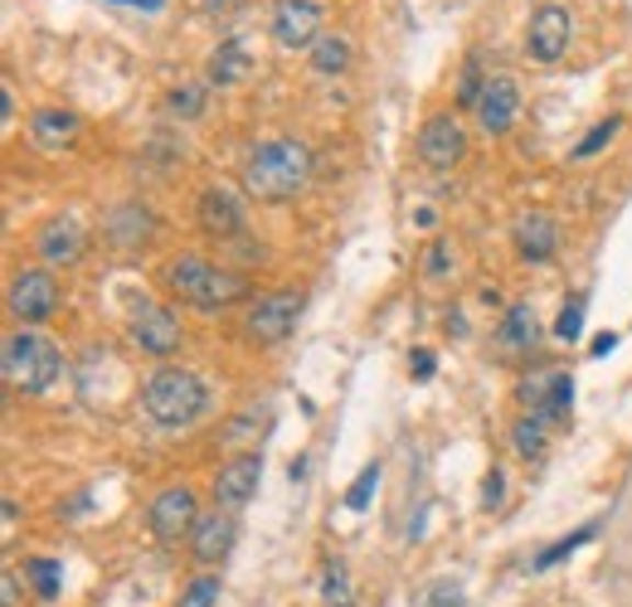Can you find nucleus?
Masks as SVG:
<instances>
[{
    "label": "nucleus",
    "instance_id": "f257e3e1",
    "mask_svg": "<svg viewBox=\"0 0 632 607\" xmlns=\"http://www.w3.org/2000/svg\"><path fill=\"white\" fill-rule=\"evenodd\" d=\"M312 171H316V156L302 137H268L244 156L239 185L258 205H287V199H297L312 185Z\"/></svg>",
    "mask_w": 632,
    "mask_h": 607
},
{
    "label": "nucleus",
    "instance_id": "f03ea898",
    "mask_svg": "<svg viewBox=\"0 0 632 607\" xmlns=\"http://www.w3.org/2000/svg\"><path fill=\"white\" fill-rule=\"evenodd\" d=\"M161 283H166V291H171L180 307L205 311V317H214V311H224V307H234V301H244V297H253L244 273L210 263L205 253H176L171 263L161 267Z\"/></svg>",
    "mask_w": 632,
    "mask_h": 607
},
{
    "label": "nucleus",
    "instance_id": "7ed1b4c3",
    "mask_svg": "<svg viewBox=\"0 0 632 607\" xmlns=\"http://www.w3.org/2000/svg\"><path fill=\"white\" fill-rule=\"evenodd\" d=\"M0 375L15 393H49L64 375V351L40 325H15L0 351Z\"/></svg>",
    "mask_w": 632,
    "mask_h": 607
},
{
    "label": "nucleus",
    "instance_id": "20e7f679",
    "mask_svg": "<svg viewBox=\"0 0 632 607\" xmlns=\"http://www.w3.org/2000/svg\"><path fill=\"white\" fill-rule=\"evenodd\" d=\"M205 403H210L205 379H200L195 369H185V365H161V369H156V375L142 385V409H146V419H151L156 428H166V433L190 428V423L205 413Z\"/></svg>",
    "mask_w": 632,
    "mask_h": 607
},
{
    "label": "nucleus",
    "instance_id": "39448f33",
    "mask_svg": "<svg viewBox=\"0 0 632 607\" xmlns=\"http://www.w3.org/2000/svg\"><path fill=\"white\" fill-rule=\"evenodd\" d=\"M302 317V291L278 287V291H258L244 311V341L253 345H282L292 331H297Z\"/></svg>",
    "mask_w": 632,
    "mask_h": 607
},
{
    "label": "nucleus",
    "instance_id": "423d86ee",
    "mask_svg": "<svg viewBox=\"0 0 632 607\" xmlns=\"http://www.w3.org/2000/svg\"><path fill=\"white\" fill-rule=\"evenodd\" d=\"M414 151L428 171H453L467 161V127H462L458 112H428L414 131Z\"/></svg>",
    "mask_w": 632,
    "mask_h": 607
},
{
    "label": "nucleus",
    "instance_id": "0eeeda50",
    "mask_svg": "<svg viewBox=\"0 0 632 607\" xmlns=\"http://www.w3.org/2000/svg\"><path fill=\"white\" fill-rule=\"evenodd\" d=\"M200 520V501H195V486L190 481H171V486L156 491L151 511H146V530H151L161 545H176L180 535L190 539V530H195Z\"/></svg>",
    "mask_w": 632,
    "mask_h": 607
},
{
    "label": "nucleus",
    "instance_id": "6e6552de",
    "mask_svg": "<svg viewBox=\"0 0 632 607\" xmlns=\"http://www.w3.org/2000/svg\"><path fill=\"white\" fill-rule=\"evenodd\" d=\"M195 224L200 233H210V239L219 243H234L248 233V205L244 195L234 185H205L195 199Z\"/></svg>",
    "mask_w": 632,
    "mask_h": 607
},
{
    "label": "nucleus",
    "instance_id": "1a4fd4ad",
    "mask_svg": "<svg viewBox=\"0 0 632 607\" xmlns=\"http://www.w3.org/2000/svg\"><path fill=\"white\" fill-rule=\"evenodd\" d=\"M5 307L20 325H40L59 311V283H54L49 267H25V273L10 277L5 291Z\"/></svg>",
    "mask_w": 632,
    "mask_h": 607
},
{
    "label": "nucleus",
    "instance_id": "9d476101",
    "mask_svg": "<svg viewBox=\"0 0 632 607\" xmlns=\"http://www.w3.org/2000/svg\"><path fill=\"white\" fill-rule=\"evenodd\" d=\"M516 399H521L526 413H535L550 428H560L574 403V379H569V369H535V375H526L521 385H516Z\"/></svg>",
    "mask_w": 632,
    "mask_h": 607
},
{
    "label": "nucleus",
    "instance_id": "9b49d317",
    "mask_svg": "<svg viewBox=\"0 0 632 607\" xmlns=\"http://www.w3.org/2000/svg\"><path fill=\"white\" fill-rule=\"evenodd\" d=\"M321 25H326L321 0H278L273 20H268V35H273L278 49L297 54V49H312V44L326 35Z\"/></svg>",
    "mask_w": 632,
    "mask_h": 607
},
{
    "label": "nucleus",
    "instance_id": "f8f14e48",
    "mask_svg": "<svg viewBox=\"0 0 632 607\" xmlns=\"http://www.w3.org/2000/svg\"><path fill=\"white\" fill-rule=\"evenodd\" d=\"M569 39H574V15L569 5L560 0H545V5L530 10V25H526V49L535 64H560L569 54Z\"/></svg>",
    "mask_w": 632,
    "mask_h": 607
},
{
    "label": "nucleus",
    "instance_id": "ddd939ff",
    "mask_svg": "<svg viewBox=\"0 0 632 607\" xmlns=\"http://www.w3.org/2000/svg\"><path fill=\"white\" fill-rule=\"evenodd\" d=\"M132 345H137L142 355L151 359H171L180 351V341H185V325L171 307H156V301H146V307L132 311V325H127Z\"/></svg>",
    "mask_w": 632,
    "mask_h": 607
},
{
    "label": "nucleus",
    "instance_id": "4468645a",
    "mask_svg": "<svg viewBox=\"0 0 632 607\" xmlns=\"http://www.w3.org/2000/svg\"><path fill=\"white\" fill-rule=\"evenodd\" d=\"M35 253L49 267H78L88 257V224L78 215H49L35 233Z\"/></svg>",
    "mask_w": 632,
    "mask_h": 607
},
{
    "label": "nucleus",
    "instance_id": "2eb2a0df",
    "mask_svg": "<svg viewBox=\"0 0 632 607\" xmlns=\"http://www.w3.org/2000/svg\"><path fill=\"white\" fill-rule=\"evenodd\" d=\"M258 481H263V453H239L214 471V505L219 511L239 515L248 501L258 496Z\"/></svg>",
    "mask_w": 632,
    "mask_h": 607
},
{
    "label": "nucleus",
    "instance_id": "dca6fc26",
    "mask_svg": "<svg viewBox=\"0 0 632 607\" xmlns=\"http://www.w3.org/2000/svg\"><path fill=\"white\" fill-rule=\"evenodd\" d=\"M472 117H477V127L487 131V137H506V131L516 127V117H521V83H516L511 73H492Z\"/></svg>",
    "mask_w": 632,
    "mask_h": 607
},
{
    "label": "nucleus",
    "instance_id": "f3484780",
    "mask_svg": "<svg viewBox=\"0 0 632 607\" xmlns=\"http://www.w3.org/2000/svg\"><path fill=\"white\" fill-rule=\"evenodd\" d=\"M234 539H239V515L214 505V511H200L195 530H190V554H195V564L219 569L224 559H229Z\"/></svg>",
    "mask_w": 632,
    "mask_h": 607
},
{
    "label": "nucleus",
    "instance_id": "a211bd4d",
    "mask_svg": "<svg viewBox=\"0 0 632 607\" xmlns=\"http://www.w3.org/2000/svg\"><path fill=\"white\" fill-rule=\"evenodd\" d=\"M511 243H516V257L521 263H550L560 249V224L545 215V209H526L511 229Z\"/></svg>",
    "mask_w": 632,
    "mask_h": 607
},
{
    "label": "nucleus",
    "instance_id": "6ab92c4d",
    "mask_svg": "<svg viewBox=\"0 0 632 607\" xmlns=\"http://www.w3.org/2000/svg\"><path fill=\"white\" fill-rule=\"evenodd\" d=\"M78 131H83V117L69 112V107H40L35 117H30V141H35L40 151H49V156L69 151V146L78 141Z\"/></svg>",
    "mask_w": 632,
    "mask_h": 607
},
{
    "label": "nucleus",
    "instance_id": "aec40b11",
    "mask_svg": "<svg viewBox=\"0 0 632 607\" xmlns=\"http://www.w3.org/2000/svg\"><path fill=\"white\" fill-rule=\"evenodd\" d=\"M108 239L117 243V249H146V243L156 239V215L146 205H137V199H127V205H117L108 215Z\"/></svg>",
    "mask_w": 632,
    "mask_h": 607
},
{
    "label": "nucleus",
    "instance_id": "412c9836",
    "mask_svg": "<svg viewBox=\"0 0 632 607\" xmlns=\"http://www.w3.org/2000/svg\"><path fill=\"white\" fill-rule=\"evenodd\" d=\"M540 341V321L535 311L526 307V301H516V307H506L501 325H496V351L501 355H530Z\"/></svg>",
    "mask_w": 632,
    "mask_h": 607
},
{
    "label": "nucleus",
    "instance_id": "4be33fe9",
    "mask_svg": "<svg viewBox=\"0 0 632 607\" xmlns=\"http://www.w3.org/2000/svg\"><path fill=\"white\" fill-rule=\"evenodd\" d=\"M205 78L214 88H239L253 78V59H248V49L239 39H224L219 49L210 54V64H205Z\"/></svg>",
    "mask_w": 632,
    "mask_h": 607
},
{
    "label": "nucleus",
    "instance_id": "5701e85b",
    "mask_svg": "<svg viewBox=\"0 0 632 607\" xmlns=\"http://www.w3.org/2000/svg\"><path fill=\"white\" fill-rule=\"evenodd\" d=\"M307 59H312V73L341 78V73H351V64H356V44H351V35H331V30H326L307 49Z\"/></svg>",
    "mask_w": 632,
    "mask_h": 607
},
{
    "label": "nucleus",
    "instance_id": "b1692460",
    "mask_svg": "<svg viewBox=\"0 0 632 607\" xmlns=\"http://www.w3.org/2000/svg\"><path fill=\"white\" fill-rule=\"evenodd\" d=\"M545 443H550V423L545 419L521 413V419L511 423V453L521 457V462H540V457H545Z\"/></svg>",
    "mask_w": 632,
    "mask_h": 607
},
{
    "label": "nucleus",
    "instance_id": "393cba45",
    "mask_svg": "<svg viewBox=\"0 0 632 607\" xmlns=\"http://www.w3.org/2000/svg\"><path fill=\"white\" fill-rule=\"evenodd\" d=\"M25 583L35 588V598L40 603H54L64 593V573H59V559H49V554H35V559H25Z\"/></svg>",
    "mask_w": 632,
    "mask_h": 607
},
{
    "label": "nucleus",
    "instance_id": "a878e982",
    "mask_svg": "<svg viewBox=\"0 0 632 607\" xmlns=\"http://www.w3.org/2000/svg\"><path fill=\"white\" fill-rule=\"evenodd\" d=\"M594 535H598V525H579L574 535H564V539H555V545H545L535 559H530V569L535 573H545V569H555V564H564L569 554H579L584 545H594Z\"/></svg>",
    "mask_w": 632,
    "mask_h": 607
},
{
    "label": "nucleus",
    "instance_id": "bb28decb",
    "mask_svg": "<svg viewBox=\"0 0 632 607\" xmlns=\"http://www.w3.org/2000/svg\"><path fill=\"white\" fill-rule=\"evenodd\" d=\"M205 88L200 83H185V88H171V93H166V112H171L176 122H195V117H205Z\"/></svg>",
    "mask_w": 632,
    "mask_h": 607
},
{
    "label": "nucleus",
    "instance_id": "cd10ccee",
    "mask_svg": "<svg viewBox=\"0 0 632 607\" xmlns=\"http://www.w3.org/2000/svg\"><path fill=\"white\" fill-rule=\"evenodd\" d=\"M487 78H492V73H482V59L472 54V59L462 64V78H458L453 107H458V112H477V98H482V88H487Z\"/></svg>",
    "mask_w": 632,
    "mask_h": 607
},
{
    "label": "nucleus",
    "instance_id": "c85d7f7f",
    "mask_svg": "<svg viewBox=\"0 0 632 607\" xmlns=\"http://www.w3.org/2000/svg\"><path fill=\"white\" fill-rule=\"evenodd\" d=\"M458 267V249H453V239H433L428 249L419 253V273L424 277H448Z\"/></svg>",
    "mask_w": 632,
    "mask_h": 607
},
{
    "label": "nucleus",
    "instance_id": "c756f323",
    "mask_svg": "<svg viewBox=\"0 0 632 607\" xmlns=\"http://www.w3.org/2000/svg\"><path fill=\"white\" fill-rule=\"evenodd\" d=\"M219 593H224L219 573H200V579H190L185 588H180L176 607H214V603H219Z\"/></svg>",
    "mask_w": 632,
    "mask_h": 607
},
{
    "label": "nucleus",
    "instance_id": "7c9ffc66",
    "mask_svg": "<svg viewBox=\"0 0 632 607\" xmlns=\"http://www.w3.org/2000/svg\"><path fill=\"white\" fill-rule=\"evenodd\" d=\"M623 131V117H608V122H598V127L584 137L579 146H574V161H589V156H598V151H608V141Z\"/></svg>",
    "mask_w": 632,
    "mask_h": 607
},
{
    "label": "nucleus",
    "instance_id": "2f4dec72",
    "mask_svg": "<svg viewBox=\"0 0 632 607\" xmlns=\"http://www.w3.org/2000/svg\"><path fill=\"white\" fill-rule=\"evenodd\" d=\"M375 486H380V462H365L360 477L351 481V491H346V511H365L370 496H375Z\"/></svg>",
    "mask_w": 632,
    "mask_h": 607
},
{
    "label": "nucleus",
    "instance_id": "473e14b6",
    "mask_svg": "<svg viewBox=\"0 0 632 607\" xmlns=\"http://www.w3.org/2000/svg\"><path fill=\"white\" fill-rule=\"evenodd\" d=\"M584 311H589V297H574L569 307L560 311V321H555V341H564V345L579 341V331H584Z\"/></svg>",
    "mask_w": 632,
    "mask_h": 607
},
{
    "label": "nucleus",
    "instance_id": "72a5a7b5",
    "mask_svg": "<svg viewBox=\"0 0 632 607\" xmlns=\"http://www.w3.org/2000/svg\"><path fill=\"white\" fill-rule=\"evenodd\" d=\"M321 598H326V607L351 603V579H346V564H326V573H321Z\"/></svg>",
    "mask_w": 632,
    "mask_h": 607
},
{
    "label": "nucleus",
    "instance_id": "f704fd0d",
    "mask_svg": "<svg viewBox=\"0 0 632 607\" xmlns=\"http://www.w3.org/2000/svg\"><path fill=\"white\" fill-rule=\"evenodd\" d=\"M433 369H438V355L428 351V345H419V351L409 355V375L419 379V385H428V379H433Z\"/></svg>",
    "mask_w": 632,
    "mask_h": 607
},
{
    "label": "nucleus",
    "instance_id": "c9c22d12",
    "mask_svg": "<svg viewBox=\"0 0 632 607\" xmlns=\"http://www.w3.org/2000/svg\"><path fill=\"white\" fill-rule=\"evenodd\" d=\"M501 491H506V477L492 467L487 481H482V505H487V511H496V505H501Z\"/></svg>",
    "mask_w": 632,
    "mask_h": 607
},
{
    "label": "nucleus",
    "instance_id": "e433bc0d",
    "mask_svg": "<svg viewBox=\"0 0 632 607\" xmlns=\"http://www.w3.org/2000/svg\"><path fill=\"white\" fill-rule=\"evenodd\" d=\"M0 607H20V573L0 569Z\"/></svg>",
    "mask_w": 632,
    "mask_h": 607
},
{
    "label": "nucleus",
    "instance_id": "4c0bfd02",
    "mask_svg": "<svg viewBox=\"0 0 632 607\" xmlns=\"http://www.w3.org/2000/svg\"><path fill=\"white\" fill-rule=\"evenodd\" d=\"M428 603H433V607H462V593L453 588V583H438L433 598H428Z\"/></svg>",
    "mask_w": 632,
    "mask_h": 607
},
{
    "label": "nucleus",
    "instance_id": "58836bf2",
    "mask_svg": "<svg viewBox=\"0 0 632 607\" xmlns=\"http://www.w3.org/2000/svg\"><path fill=\"white\" fill-rule=\"evenodd\" d=\"M613 351H618V331H598V341L589 345V355L603 359V355H613Z\"/></svg>",
    "mask_w": 632,
    "mask_h": 607
},
{
    "label": "nucleus",
    "instance_id": "ea45409f",
    "mask_svg": "<svg viewBox=\"0 0 632 607\" xmlns=\"http://www.w3.org/2000/svg\"><path fill=\"white\" fill-rule=\"evenodd\" d=\"M234 5H239V0H200V10H205V15H229Z\"/></svg>",
    "mask_w": 632,
    "mask_h": 607
},
{
    "label": "nucleus",
    "instance_id": "a19ab883",
    "mask_svg": "<svg viewBox=\"0 0 632 607\" xmlns=\"http://www.w3.org/2000/svg\"><path fill=\"white\" fill-rule=\"evenodd\" d=\"M15 520H20V511H15V501H5V539L15 535Z\"/></svg>",
    "mask_w": 632,
    "mask_h": 607
},
{
    "label": "nucleus",
    "instance_id": "79ce46f5",
    "mask_svg": "<svg viewBox=\"0 0 632 607\" xmlns=\"http://www.w3.org/2000/svg\"><path fill=\"white\" fill-rule=\"evenodd\" d=\"M287 477H292V481H302V477H307V457H297V462L287 467Z\"/></svg>",
    "mask_w": 632,
    "mask_h": 607
},
{
    "label": "nucleus",
    "instance_id": "37998d69",
    "mask_svg": "<svg viewBox=\"0 0 632 607\" xmlns=\"http://www.w3.org/2000/svg\"><path fill=\"white\" fill-rule=\"evenodd\" d=\"M341 607H356V603H341Z\"/></svg>",
    "mask_w": 632,
    "mask_h": 607
}]
</instances>
